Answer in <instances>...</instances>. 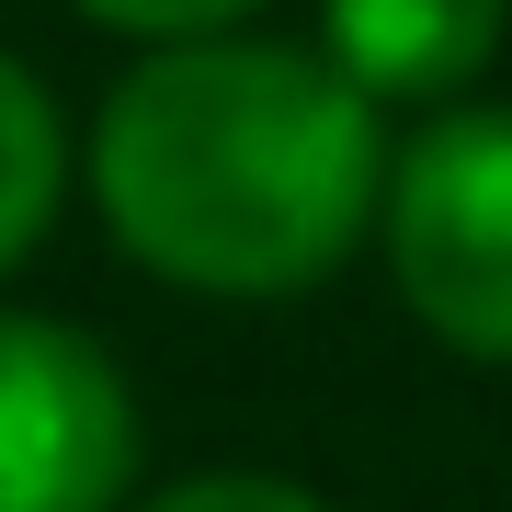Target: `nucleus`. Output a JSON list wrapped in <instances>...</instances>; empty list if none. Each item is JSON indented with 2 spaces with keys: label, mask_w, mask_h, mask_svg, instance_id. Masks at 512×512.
I'll use <instances>...</instances> for the list:
<instances>
[{
  "label": "nucleus",
  "mask_w": 512,
  "mask_h": 512,
  "mask_svg": "<svg viewBox=\"0 0 512 512\" xmlns=\"http://www.w3.org/2000/svg\"><path fill=\"white\" fill-rule=\"evenodd\" d=\"M148 512H330V501L296 490V478H262V467H205V478H171Z\"/></svg>",
  "instance_id": "0eeeda50"
},
{
  "label": "nucleus",
  "mask_w": 512,
  "mask_h": 512,
  "mask_svg": "<svg viewBox=\"0 0 512 512\" xmlns=\"http://www.w3.org/2000/svg\"><path fill=\"white\" fill-rule=\"evenodd\" d=\"M57 194H69V126H57L46 80L23 57H0V274L46 239Z\"/></svg>",
  "instance_id": "39448f33"
},
{
  "label": "nucleus",
  "mask_w": 512,
  "mask_h": 512,
  "mask_svg": "<svg viewBox=\"0 0 512 512\" xmlns=\"http://www.w3.org/2000/svg\"><path fill=\"white\" fill-rule=\"evenodd\" d=\"M92 194L148 274L194 296H296L387 205L376 103L319 46L194 35L114 80Z\"/></svg>",
  "instance_id": "f257e3e1"
},
{
  "label": "nucleus",
  "mask_w": 512,
  "mask_h": 512,
  "mask_svg": "<svg viewBox=\"0 0 512 512\" xmlns=\"http://www.w3.org/2000/svg\"><path fill=\"white\" fill-rule=\"evenodd\" d=\"M387 274L433 342L512 365V114L444 103L387 171Z\"/></svg>",
  "instance_id": "f03ea898"
},
{
  "label": "nucleus",
  "mask_w": 512,
  "mask_h": 512,
  "mask_svg": "<svg viewBox=\"0 0 512 512\" xmlns=\"http://www.w3.org/2000/svg\"><path fill=\"white\" fill-rule=\"evenodd\" d=\"M512 0H319V57L365 103H456L490 69Z\"/></svg>",
  "instance_id": "20e7f679"
},
{
  "label": "nucleus",
  "mask_w": 512,
  "mask_h": 512,
  "mask_svg": "<svg viewBox=\"0 0 512 512\" xmlns=\"http://www.w3.org/2000/svg\"><path fill=\"white\" fill-rule=\"evenodd\" d=\"M137 478L126 376L80 330L0 308V512H114Z\"/></svg>",
  "instance_id": "7ed1b4c3"
},
{
  "label": "nucleus",
  "mask_w": 512,
  "mask_h": 512,
  "mask_svg": "<svg viewBox=\"0 0 512 512\" xmlns=\"http://www.w3.org/2000/svg\"><path fill=\"white\" fill-rule=\"evenodd\" d=\"M92 23H114V35L137 46H194V35H228V23H251L262 0H80Z\"/></svg>",
  "instance_id": "423d86ee"
}]
</instances>
